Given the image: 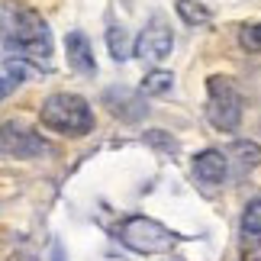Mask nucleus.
I'll list each match as a JSON object with an SVG mask.
<instances>
[{
  "label": "nucleus",
  "mask_w": 261,
  "mask_h": 261,
  "mask_svg": "<svg viewBox=\"0 0 261 261\" xmlns=\"http://www.w3.org/2000/svg\"><path fill=\"white\" fill-rule=\"evenodd\" d=\"M0 45L4 55L13 62H26L36 71H48L55 55V39L48 29L45 16L39 10L19 4V0H7L0 7Z\"/></svg>",
  "instance_id": "nucleus-1"
},
{
  "label": "nucleus",
  "mask_w": 261,
  "mask_h": 261,
  "mask_svg": "<svg viewBox=\"0 0 261 261\" xmlns=\"http://www.w3.org/2000/svg\"><path fill=\"white\" fill-rule=\"evenodd\" d=\"M39 123L45 129H52L58 136L68 139H81L87 133H94V110L81 94H68V90H58V94H48L39 107Z\"/></svg>",
  "instance_id": "nucleus-2"
},
{
  "label": "nucleus",
  "mask_w": 261,
  "mask_h": 261,
  "mask_svg": "<svg viewBox=\"0 0 261 261\" xmlns=\"http://www.w3.org/2000/svg\"><path fill=\"white\" fill-rule=\"evenodd\" d=\"M116 239L139 255H168V252H174L180 242H187V236L174 232V229H168L165 223H158V219L145 216V213L126 216L123 223L116 226Z\"/></svg>",
  "instance_id": "nucleus-3"
},
{
  "label": "nucleus",
  "mask_w": 261,
  "mask_h": 261,
  "mask_svg": "<svg viewBox=\"0 0 261 261\" xmlns=\"http://www.w3.org/2000/svg\"><path fill=\"white\" fill-rule=\"evenodd\" d=\"M242 113H245V97L236 87L232 77H226V74L206 77V119H210V126L219 129V133H236L242 126Z\"/></svg>",
  "instance_id": "nucleus-4"
},
{
  "label": "nucleus",
  "mask_w": 261,
  "mask_h": 261,
  "mask_svg": "<svg viewBox=\"0 0 261 261\" xmlns=\"http://www.w3.org/2000/svg\"><path fill=\"white\" fill-rule=\"evenodd\" d=\"M174 48V33H171V23H168L165 13H155L152 19L145 23V29L136 36L133 42V55L142 58V62H162V58L171 55Z\"/></svg>",
  "instance_id": "nucleus-5"
},
{
  "label": "nucleus",
  "mask_w": 261,
  "mask_h": 261,
  "mask_svg": "<svg viewBox=\"0 0 261 261\" xmlns=\"http://www.w3.org/2000/svg\"><path fill=\"white\" fill-rule=\"evenodd\" d=\"M48 152H52V145L39 133H33V129H26L19 123L0 126V155H7V158H42Z\"/></svg>",
  "instance_id": "nucleus-6"
},
{
  "label": "nucleus",
  "mask_w": 261,
  "mask_h": 261,
  "mask_svg": "<svg viewBox=\"0 0 261 261\" xmlns=\"http://www.w3.org/2000/svg\"><path fill=\"white\" fill-rule=\"evenodd\" d=\"M103 107L113 113L116 119L123 123H139V119L148 116V103L139 90H129V87H107L103 90Z\"/></svg>",
  "instance_id": "nucleus-7"
},
{
  "label": "nucleus",
  "mask_w": 261,
  "mask_h": 261,
  "mask_svg": "<svg viewBox=\"0 0 261 261\" xmlns=\"http://www.w3.org/2000/svg\"><path fill=\"white\" fill-rule=\"evenodd\" d=\"M223 155H226V171L236 180H242L261 168V145L252 139H236L232 145H226Z\"/></svg>",
  "instance_id": "nucleus-8"
},
{
  "label": "nucleus",
  "mask_w": 261,
  "mask_h": 261,
  "mask_svg": "<svg viewBox=\"0 0 261 261\" xmlns=\"http://www.w3.org/2000/svg\"><path fill=\"white\" fill-rule=\"evenodd\" d=\"M65 58H68V68L84 77H94L97 74V62H94V45L90 39L81 33V29H71L65 36Z\"/></svg>",
  "instance_id": "nucleus-9"
},
{
  "label": "nucleus",
  "mask_w": 261,
  "mask_h": 261,
  "mask_svg": "<svg viewBox=\"0 0 261 261\" xmlns=\"http://www.w3.org/2000/svg\"><path fill=\"white\" fill-rule=\"evenodd\" d=\"M226 155L223 148H203L200 155H194V177L203 187H219L226 180Z\"/></svg>",
  "instance_id": "nucleus-10"
},
{
  "label": "nucleus",
  "mask_w": 261,
  "mask_h": 261,
  "mask_svg": "<svg viewBox=\"0 0 261 261\" xmlns=\"http://www.w3.org/2000/svg\"><path fill=\"white\" fill-rule=\"evenodd\" d=\"M239 248H242V255L261 248V194L252 197L242 210V219H239Z\"/></svg>",
  "instance_id": "nucleus-11"
},
{
  "label": "nucleus",
  "mask_w": 261,
  "mask_h": 261,
  "mask_svg": "<svg viewBox=\"0 0 261 261\" xmlns=\"http://www.w3.org/2000/svg\"><path fill=\"white\" fill-rule=\"evenodd\" d=\"M36 68L26 65V62H13V58H7L4 65H0V100H7L13 90L26 81L29 74H33Z\"/></svg>",
  "instance_id": "nucleus-12"
},
{
  "label": "nucleus",
  "mask_w": 261,
  "mask_h": 261,
  "mask_svg": "<svg viewBox=\"0 0 261 261\" xmlns=\"http://www.w3.org/2000/svg\"><path fill=\"white\" fill-rule=\"evenodd\" d=\"M171 87H174V74L165 71V68H152L142 77V84H139V94L142 97H165V94H171Z\"/></svg>",
  "instance_id": "nucleus-13"
},
{
  "label": "nucleus",
  "mask_w": 261,
  "mask_h": 261,
  "mask_svg": "<svg viewBox=\"0 0 261 261\" xmlns=\"http://www.w3.org/2000/svg\"><path fill=\"white\" fill-rule=\"evenodd\" d=\"M107 48H110V55H113V62L133 58V42H129V33L123 26H110L107 29Z\"/></svg>",
  "instance_id": "nucleus-14"
},
{
  "label": "nucleus",
  "mask_w": 261,
  "mask_h": 261,
  "mask_svg": "<svg viewBox=\"0 0 261 261\" xmlns=\"http://www.w3.org/2000/svg\"><path fill=\"white\" fill-rule=\"evenodd\" d=\"M174 10L187 26H206L210 19H213V13H210L203 4H197V0H174Z\"/></svg>",
  "instance_id": "nucleus-15"
},
{
  "label": "nucleus",
  "mask_w": 261,
  "mask_h": 261,
  "mask_svg": "<svg viewBox=\"0 0 261 261\" xmlns=\"http://www.w3.org/2000/svg\"><path fill=\"white\" fill-rule=\"evenodd\" d=\"M239 45L248 48V52H261V23L239 26Z\"/></svg>",
  "instance_id": "nucleus-16"
},
{
  "label": "nucleus",
  "mask_w": 261,
  "mask_h": 261,
  "mask_svg": "<svg viewBox=\"0 0 261 261\" xmlns=\"http://www.w3.org/2000/svg\"><path fill=\"white\" fill-rule=\"evenodd\" d=\"M145 142H152L158 148H165V152H177V139H171L165 133V129H152V133L145 136Z\"/></svg>",
  "instance_id": "nucleus-17"
},
{
  "label": "nucleus",
  "mask_w": 261,
  "mask_h": 261,
  "mask_svg": "<svg viewBox=\"0 0 261 261\" xmlns=\"http://www.w3.org/2000/svg\"><path fill=\"white\" fill-rule=\"evenodd\" d=\"M168 261H184V258H180V255H174V258H168Z\"/></svg>",
  "instance_id": "nucleus-18"
},
{
  "label": "nucleus",
  "mask_w": 261,
  "mask_h": 261,
  "mask_svg": "<svg viewBox=\"0 0 261 261\" xmlns=\"http://www.w3.org/2000/svg\"><path fill=\"white\" fill-rule=\"evenodd\" d=\"M252 261H261V258H252Z\"/></svg>",
  "instance_id": "nucleus-19"
}]
</instances>
